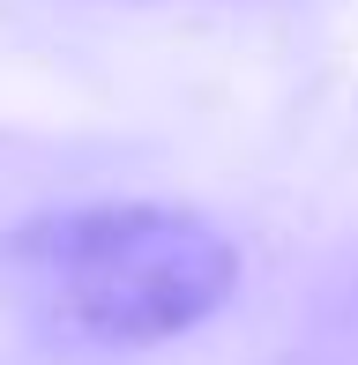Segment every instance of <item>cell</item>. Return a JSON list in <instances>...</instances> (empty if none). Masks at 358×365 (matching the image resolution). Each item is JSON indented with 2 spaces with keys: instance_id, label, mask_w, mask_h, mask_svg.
<instances>
[{
  "instance_id": "6da1fadb",
  "label": "cell",
  "mask_w": 358,
  "mask_h": 365,
  "mask_svg": "<svg viewBox=\"0 0 358 365\" xmlns=\"http://www.w3.org/2000/svg\"><path fill=\"white\" fill-rule=\"evenodd\" d=\"M0 284L60 351H150L239 291V246L179 202H83L15 224Z\"/></svg>"
}]
</instances>
